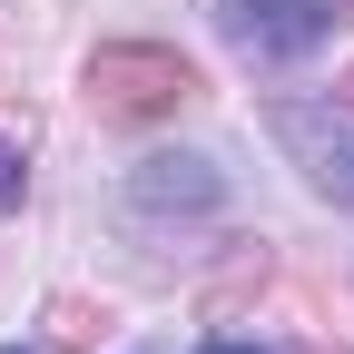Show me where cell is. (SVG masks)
Listing matches in <instances>:
<instances>
[{"mask_svg":"<svg viewBox=\"0 0 354 354\" xmlns=\"http://www.w3.org/2000/svg\"><path fill=\"white\" fill-rule=\"evenodd\" d=\"M207 354H266V344H207Z\"/></svg>","mask_w":354,"mask_h":354,"instance_id":"obj_6","label":"cell"},{"mask_svg":"<svg viewBox=\"0 0 354 354\" xmlns=\"http://www.w3.org/2000/svg\"><path fill=\"white\" fill-rule=\"evenodd\" d=\"M10 354H20V344H10Z\"/></svg>","mask_w":354,"mask_h":354,"instance_id":"obj_7","label":"cell"},{"mask_svg":"<svg viewBox=\"0 0 354 354\" xmlns=\"http://www.w3.org/2000/svg\"><path fill=\"white\" fill-rule=\"evenodd\" d=\"M138 207H216V167L207 158H148L138 167Z\"/></svg>","mask_w":354,"mask_h":354,"instance_id":"obj_4","label":"cell"},{"mask_svg":"<svg viewBox=\"0 0 354 354\" xmlns=\"http://www.w3.org/2000/svg\"><path fill=\"white\" fill-rule=\"evenodd\" d=\"M10 197H20V148L0 138V216H10Z\"/></svg>","mask_w":354,"mask_h":354,"instance_id":"obj_5","label":"cell"},{"mask_svg":"<svg viewBox=\"0 0 354 354\" xmlns=\"http://www.w3.org/2000/svg\"><path fill=\"white\" fill-rule=\"evenodd\" d=\"M216 20L246 59H305V50H325L335 0H216Z\"/></svg>","mask_w":354,"mask_h":354,"instance_id":"obj_1","label":"cell"},{"mask_svg":"<svg viewBox=\"0 0 354 354\" xmlns=\"http://www.w3.org/2000/svg\"><path fill=\"white\" fill-rule=\"evenodd\" d=\"M187 59H167V50H99L88 59V99L118 109V118H138V109H167V99H187Z\"/></svg>","mask_w":354,"mask_h":354,"instance_id":"obj_2","label":"cell"},{"mask_svg":"<svg viewBox=\"0 0 354 354\" xmlns=\"http://www.w3.org/2000/svg\"><path fill=\"white\" fill-rule=\"evenodd\" d=\"M276 138L305 158V177H315L325 197L354 207V118L344 109H276Z\"/></svg>","mask_w":354,"mask_h":354,"instance_id":"obj_3","label":"cell"}]
</instances>
